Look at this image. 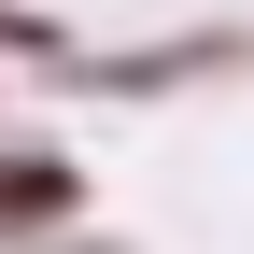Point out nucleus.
<instances>
[{
    "label": "nucleus",
    "mask_w": 254,
    "mask_h": 254,
    "mask_svg": "<svg viewBox=\"0 0 254 254\" xmlns=\"http://www.w3.org/2000/svg\"><path fill=\"white\" fill-rule=\"evenodd\" d=\"M28 254H127V240H99V226H57V240H28Z\"/></svg>",
    "instance_id": "nucleus-2"
},
{
    "label": "nucleus",
    "mask_w": 254,
    "mask_h": 254,
    "mask_svg": "<svg viewBox=\"0 0 254 254\" xmlns=\"http://www.w3.org/2000/svg\"><path fill=\"white\" fill-rule=\"evenodd\" d=\"M57 226H85V170L57 141H0V254H28Z\"/></svg>",
    "instance_id": "nucleus-1"
},
{
    "label": "nucleus",
    "mask_w": 254,
    "mask_h": 254,
    "mask_svg": "<svg viewBox=\"0 0 254 254\" xmlns=\"http://www.w3.org/2000/svg\"><path fill=\"white\" fill-rule=\"evenodd\" d=\"M0 43H28V57H43V28H28V14H0Z\"/></svg>",
    "instance_id": "nucleus-3"
}]
</instances>
